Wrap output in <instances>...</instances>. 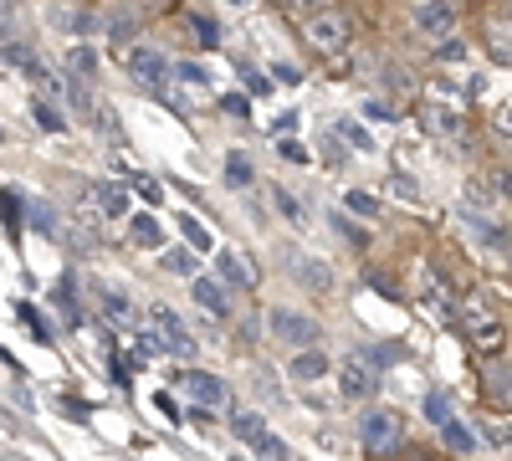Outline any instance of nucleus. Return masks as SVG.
<instances>
[{
	"instance_id": "f257e3e1",
	"label": "nucleus",
	"mask_w": 512,
	"mask_h": 461,
	"mask_svg": "<svg viewBox=\"0 0 512 461\" xmlns=\"http://www.w3.org/2000/svg\"><path fill=\"white\" fill-rule=\"evenodd\" d=\"M303 36H308V47L333 57V52H344L349 41H354V16L344 6H318L303 16Z\"/></svg>"
},
{
	"instance_id": "f03ea898",
	"label": "nucleus",
	"mask_w": 512,
	"mask_h": 461,
	"mask_svg": "<svg viewBox=\"0 0 512 461\" xmlns=\"http://www.w3.org/2000/svg\"><path fill=\"white\" fill-rule=\"evenodd\" d=\"M461 328H466V339H472L482 354H497V349L507 344L502 318H492V313L482 308V298H461Z\"/></svg>"
},
{
	"instance_id": "7ed1b4c3",
	"label": "nucleus",
	"mask_w": 512,
	"mask_h": 461,
	"mask_svg": "<svg viewBox=\"0 0 512 461\" xmlns=\"http://www.w3.org/2000/svg\"><path fill=\"white\" fill-rule=\"evenodd\" d=\"M410 31L420 41H431V47H441V41H451V31H456V6L451 0H420V6L410 11Z\"/></svg>"
},
{
	"instance_id": "20e7f679",
	"label": "nucleus",
	"mask_w": 512,
	"mask_h": 461,
	"mask_svg": "<svg viewBox=\"0 0 512 461\" xmlns=\"http://www.w3.org/2000/svg\"><path fill=\"white\" fill-rule=\"evenodd\" d=\"M149 323H154V328L164 333V349L175 354V359H185V364L195 359V333L185 328V318H180L175 308H164V303H154V308H149Z\"/></svg>"
},
{
	"instance_id": "39448f33",
	"label": "nucleus",
	"mask_w": 512,
	"mask_h": 461,
	"mask_svg": "<svg viewBox=\"0 0 512 461\" xmlns=\"http://www.w3.org/2000/svg\"><path fill=\"white\" fill-rule=\"evenodd\" d=\"M272 333H277V339L282 344H297V349H313L318 339H323V328L308 318V313H297V308H272Z\"/></svg>"
},
{
	"instance_id": "423d86ee",
	"label": "nucleus",
	"mask_w": 512,
	"mask_h": 461,
	"mask_svg": "<svg viewBox=\"0 0 512 461\" xmlns=\"http://www.w3.org/2000/svg\"><path fill=\"white\" fill-rule=\"evenodd\" d=\"M338 390H344L349 400H374L379 395V369L364 354H349L344 364H338Z\"/></svg>"
},
{
	"instance_id": "0eeeda50",
	"label": "nucleus",
	"mask_w": 512,
	"mask_h": 461,
	"mask_svg": "<svg viewBox=\"0 0 512 461\" xmlns=\"http://www.w3.org/2000/svg\"><path fill=\"white\" fill-rule=\"evenodd\" d=\"M420 129L436 134V139H446V144H461V139H466V118H461L451 103H420Z\"/></svg>"
},
{
	"instance_id": "6e6552de",
	"label": "nucleus",
	"mask_w": 512,
	"mask_h": 461,
	"mask_svg": "<svg viewBox=\"0 0 512 461\" xmlns=\"http://www.w3.org/2000/svg\"><path fill=\"white\" fill-rule=\"evenodd\" d=\"M128 77L144 82L149 93H164L169 88V62L154 47H134V52H128Z\"/></svg>"
},
{
	"instance_id": "1a4fd4ad",
	"label": "nucleus",
	"mask_w": 512,
	"mask_h": 461,
	"mask_svg": "<svg viewBox=\"0 0 512 461\" xmlns=\"http://www.w3.org/2000/svg\"><path fill=\"white\" fill-rule=\"evenodd\" d=\"M400 436H405V431H400V415H395V410H374L369 421H364V446H369L374 456H390V451L400 446Z\"/></svg>"
},
{
	"instance_id": "9d476101",
	"label": "nucleus",
	"mask_w": 512,
	"mask_h": 461,
	"mask_svg": "<svg viewBox=\"0 0 512 461\" xmlns=\"http://www.w3.org/2000/svg\"><path fill=\"white\" fill-rule=\"evenodd\" d=\"M175 385H180L195 405H226V400H231L226 380H216V374H205V369H180Z\"/></svg>"
},
{
	"instance_id": "9b49d317",
	"label": "nucleus",
	"mask_w": 512,
	"mask_h": 461,
	"mask_svg": "<svg viewBox=\"0 0 512 461\" xmlns=\"http://www.w3.org/2000/svg\"><path fill=\"white\" fill-rule=\"evenodd\" d=\"M420 308L431 313L436 323H451V318H456V298H451V287H446L441 272H425V282H420Z\"/></svg>"
},
{
	"instance_id": "f8f14e48",
	"label": "nucleus",
	"mask_w": 512,
	"mask_h": 461,
	"mask_svg": "<svg viewBox=\"0 0 512 461\" xmlns=\"http://www.w3.org/2000/svg\"><path fill=\"white\" fill-rule=\"evenodd\" d=\"M190 298L210 313V318H231V287L221 277H195L190 282Z\"/></svg>"
},
{
	"instance_id": "ddd939ff",
	"label": "nucleus",
	"mask_w": 512,
	"mask_h": 461,
	"mask_svg": "<svg viewBox=\"0 0 512 461\" xmlns=\"http://www.w3.org/2000/svg\"><path fill=\"white\" fill-rule=\"evenodd\" d=\"M482 41H487V57L512 67V16H487L482 21Z\"/></svg>"
},
{
	"instance_id": "4468645a",
	"label": "nucleus",
	"mask_w": 512,
	"mask_h": 461,
	"mask_svg": "<svg viewBox=\"0 0 512 461\" xmlns=\"http://www.w3.org/2000/svg\"><path fill=\"white\" fill-rule=\"evenodd\" d=\"M216 277L226 287H256V267H251V257H241V251H221V257H216Z\"/></svg>"
},
{
	"instance_id": "2eb2a0df",
	"label": "nucleus",
	"mask_w": 512,
	"mask_h": 461,
	"mask_svg": "<svg viewBox=\"0 0 512 461\" xmlns=\"http://www.w3.org/2000/svg\"><path fill=\"white\" fill-rule=\"evenodd\" d=\"M0 226H6L11 241H21V231H26V205L11 185H0Z\"/></svg>"
},
{
	"instance_id": "dca6fc26",
	"label": "nucleus",
	"mask_w": 512,
	"mask_h": 461,
	"mask_svg": "<svg viewBox=\"0 0 512 461\" xmlns=\"http://www.w3.org/2000/svg\"><path fill=\"white\" fill-rule=\"evenodd\" d=\"M128 241H134V246H144V251H159L164 246V226L154 221V216H128Z\"/></svg>"
},
{
	"instance_id": "f3484780",
	"label": "nucleus",
	"mask_w": 512,
	"mask_h": 461,
	"mask_svg": "<svg viewBox=\"0 0 512 461\" xmlns=\"http://www.w3.org/2000/svg\"><path fill=\"white\" fill-rule=\"evenodd\" d=\"M292 277L308 282L313 292H328V287H333V272H328V262H318V257H292Z\"/></svg>"
},
{
	"instance_id": "a211bd4d",
	"label": "nucleus",
	"mask_w": 512,
	"mask_h": 461,
	"mask_svg": "<svg viewBox=\"0 0 512 461\" xmlns=\"http://www.w3.org/2000/svg\"><path fill=\"white\" fill-rule=\"evenodd\" d=\"M323 374H328V359H323L318 349H297V359H292V380L313 385V380H323Z\"/></svg>"
},
{
	"instance_id": "6ab92c4d",
	"label": "nucleus",
	"mask_w": 512,
	"mask_h": 461,
	"mask_svg": "<svg viewBox=\"0 0 512 461\" xmlns=\"http://www.w3.org/2000/svg\"><path fill=\"white\" fill-rule=\"evenodd\" d=\"M200 257H195V246H175V251H164V272L169 277H195Z\"/></svg>"
},
{
	"instance_id": "aec40b11",
	"label": "nucleus",
	"mask_w": 512,
	"mask_h": 461,
	"mask_svg": "<svg viewBox=\"0 0 512 461\" xmlns=\"http://www.w3.org/2000/svg\"><path fill=\"white\" fill-rule=\"evenodd\" d=\"M441 441H446L456 456H472V446H477V436L466 431V426L456 421V415H451V421H441Z\"/></svg>"
},
{
	"instance_id": "412c9836",
	"label": "nucleus",
	"mask_w": 512,
	"mask_h": 461,
	"mask_svg": "<svg viewBox=\"0 0 512 461\" xmlns=\"http://www.w3.org/2000/svg\"><path fill=\"white\" fill-rule=\"evenodd\" d=\"M67 72L82 77V82H93V77H98V52H93V47H72V52H67Z\"/></svg>"
},
{
	"instance_id": "4be33fe9",
	"label": "nucleus",
	"mask_w": 512,
	"mask_h": 461,
	"mask_svg": "<svg viewBox=\"0 0 512 461\" xmlns=\"http://www.w3.org/2000/svg\"><path fill=\"white\" fill-rule=\"evenodd\" d=\"M93 195H98V205H103V211H108V216H118V221L128 216V195H123L118 185H108V180H103V185H98Z\"/></svg>"
},
{
	"instance_id": "5701e85b",
	"label": "nucleus",
	"mask_w": 512,
	"mask_h": 461,
	"mask_svg": "<svg viewBox=\"0 0 512 461\" xmlns=\"http://www.w3.org/2000/svg\"><path fill=\"white\" fill-rule=\"evenodd\" d=\"M231 431H236L241 441H251V446H256V441L267 436V426H262V415H251V410H241V415H236V421H231Z\"/></svg>"
},
{
	"instance_id": "b1692460",
	"label": "nucleus",
	"mask_w": 512,
	"mask_h": 461,
	"mask_svg": "<svg viewBox=\"0 0 512 461\" xmlns=\"http://www.w3.org/2000/svg\"><path fill=\"white\" fill-rule=\"evenodd\" d=\"M226 185L231 190H246L251 185V159L246 154H226Z\"/></svg>"
},
{
	"instance_id": "393cba45",
	"label": "nucleus",
	"mask_w": 512,
	"mask_h": 461,
	"mask_svg": "<svg viewBox=\"0 0 512 461\" xmlns=\"http://www.w3.org/2000/svg\"><path fill=\"white\" fill-rule=\"evenodd\" d=\"M52 303L67 313V323H77V292H72V277H62V282L52 287Z\"/></svg>"
},
{
	"instance_id": "a878e982",
	"label": "nucleus",
	"mask_w": 512,
	"mask_h": 461,
	"mask_svg": "<svg viewBox=\"0 0 512 461\" xmlns=\"http://www.w3.org/2000/svg\"><path fill=\"white\" fill-rule=\"evenodd\" d=\"M31 113H36V123H41V129H47V134H62V129H67V123H62V113H57L52 103H41V98L31 103Z\"/></svg>"
},
{
	"instance_id": "bb28decb",
	"label": "nucleus",
	"mask_w": 512,
	"mask_h": 461,
	"mask_svg": "<svg viewBox=\"0 0 512 461\" xmlns=\"http://www.w3.org/2000/svg\"><path fill=\"white\" fill-rule=\"evenodd\" d=\"M333 134H344V139H349V144H354L359 154H369V149H374V139H369V134L359 129V123H349V118H344V123H333Z\"/></svg>"
},
{
	"instance_id": "cd10ccee",
	"label": "nucleus",
	"mask_w": 512,
	"mask_h": 461,
	"mask_svg": "<svg viewBox=\"0 0 512 461\" xmlns=\"http://www.w3.org/2000/svg\"><path fill=\"white\" fill-rule=\"evenodd\" d=\"M344 205H349L354 216H379V200H374V195H364V190H349V195H344Z\"/></svg>"
},
{
	"instance_id": "c85d7f7f",
	"label": "nucleus",
	"mask_w": 512,
	"mask_h": 461,
	"mask_svg": "<svg viewBox=\"0 0 512 461\" xmlns=\"http://www.w3.org/2000/svg\"><path fill=\"white\" fill-rule=\"evenodd\" d=\"M425 421H431V426L451 421V400L446 395H425Z\"/></svg>"
},
{
	"instance_id": "c756f323",
	"label": "nucleus",
	"mask_w": 512,
	"mask_h": 461,
	"mask_svg": "<svg viewBox=\"0 0 512 461\" xmlns=\"http://www.w3.org/2000/svg\"><path fill=\"white\" fill-rule=\"evenodd\" d=\"M180 231H185V246L210 251V236H205V226H200V221H190V216H185V221H180Z\"/></svg>"
},
{
	"instance_id": "7c9ffc66",
	"label": "nucleus",
	"mask_w": 512,
	"mask_h": 461,
	"mask_svg": "<svg viewBox=\"0 0 512 461\" xmlns=\"http://www.w3.org/2000/svg\"><path fill=\"white\" fill-rule=\"evenodd\" d=\"M169 72H175L180 82H195V88H205V82H210V72H205V67H195V62H175Z\"/></svg>"
},
{
	"instance_id": "2f4dec72",
	"label": "nucleus",
	"mask_w": 512,
	"mask_h": 461,
	"mask_svg": "<svg viewBox=\"0 0 512 461\" xmlns=\"http://www.w3.org/2000/svg\"><path fill=\"white\" fill-rule=\"evenodd\" d=\"M256 456H262V461H287V446H282V441L267 431L262 441H256Z\"/></svg>"
},
{
	"instance_id": "473e14b6",
	"label": "nucleus",
	"mask_w": 512,
	"mask_h": 461,
	"mask_svg": "<svg viewBox=\"0 0 512 461\" xmlns=\"http://www.w3.org/2000/svg\"><path fill=\"white\" fill-rule=\"evenodd\" d=\"M108 36H113V41H128V36H134V16H128V11H113Z\"/></svg>"
},
{
	"instance_id": "72a5a7b5",
	"label": "nucleus",
	"mask_w": 512,
	"mask_h": 461,
	"mask_svg": "<svg viewBox=\"0 0 512 461\" xmlns=\"http://www.w3.org/2000/svg\"><path fill=\"white\" fill-rule=\"evenodd\" d=\"M272 6H282L287 16H308V11H318V6H328V0H272Z\"/></svg>"
},
{
	"instance_id": "f704fd0d",
	"label": "nucleus",
	"mask_w": 512,
	"mask_h": 461,
	"mask_svg": "<svg viewBox=\"0 0 512 461\" xmlns=\"http://www.w3.org/2000/svg\"><path fill=\"white\" fill-rule=\"evenodd\" d=\"M236 67H241V77H246V82H251V93H267V98H272V82H267V77H262V72H256V67H251V62H236Z\"/></svg>"
},
{
	"instance_id": "c9c22d12",
	"label": "nucleus",
	"mask_w": 512,
	"mask_h": 461,
	"mask_svg": "<svg viewBox=\"0 0 512 461\" xmlns=\"http://www.w3.org/2000/svg\"><path fill=\"white\" fill-rule=\"evenodd\" d=\"M272 200H277V211H282L287 221H303V205H297V200H292L287 190H272Z\"/></svg>"
},
{
	"instance_id": "e433bc0d",
	"label": "nucleus",
	"mask_w": 512,
	"mask_h": 461,
	"mask_svg": "<svg viewBox=\"0 0 512 461\" xmlns=\"http://www.w3.org/2000/svg\"><path fill=\"white\" fill-rule=\"evenodd\" d=\"M195 36L205 41V47H216V41H221V31H216V21H210V16H195Z\"/></svg>"
},
{
	"instance_id": "4c0bfd02",
	"label": "nucleus",
	"mask_w": 512,
	"mask_h": 461,
	"mask_svg": "<svg viewBox=\"0 0 512 461\" xmlns=\"http://www.w3.org/2000/svg\"><path fill=\"white\" fill-rule=\"evenodd\" d=\"M492 385H497V400H512V369H492Z\"/></svg>"
},
{
	"instance_id": "58836bf2",
	"label": "nucleus",
	"mask_w": 512,
	"mask_h": 461,
	"mask_svg": "<svg viewBox=\"0 0 512 461\" xmlns=\"http://www.w3.org/2000/svg\"><path fill=\"white\" fill-rule=\"evenodd\" d=\"M333 226H338V236H349L354 246H364V231H359V226H349L344 216H333Z\"/></svg>"
},
{
	"instance_id": "ea45409f",
	"label": "nucleus",
	"mask_w": 512,
	"mask_h": 461,
	"mask_svg": "<svg viewBox=\"0 0 512 461\" xmlns=\"http://www.w3.org/2000/svg\"><path fill=\"white\" fill-rule=\"evenodd\" d=\"M108 318H118V323H123V318H128V298H118V292H108Z\"/></svg>"
},
{
	"instance_id": "a19ab883",
	"label": "nucleus",
	"mask_w": 512,
	"mask_h": 461,
	"mask_svg": "<svg viewBox=\"0 0 512 461\" xmlns=\"http://www.w3.org/2000/svg\"><path fill=\"white\" fill-rule=\"evenodd\" d=\"M369 118H395V103H364Z\"/></svg>"
},
{
	"instance_id": "79ce46f5",
	"label": "nucleus",
	"mask_w": 512,
	"mask_h": 461,
	"mask_svg": "<svg viewBox=\"0 0 512 461\" xmlns=\"http://www.w3.org/2000/svg\"><path fill=\"white\" fill-rule=\"evenodd\" d=\"M139 195H144L149 205H159V185H154V180H144V175H139Z\"/></svg>"
},
{
	"instance_id": "37998d69",
	"label": "nucleus",
	"mask_w": 512,
	"mask_h": 461,
	"mask_svg": "<svg viewBox=\"0 0 512 461\" xmlns=\"http://www.w3.org/2000/svg\"><path fill=\"white\" fill-rule=\"evenodd\" d=\"M497 195L512 200V170H497Z\"/></svg>"
},
{
	"instance_id": "c03bdc74",
	"label": "nucleus",
	"mask_w": 512,
	"mask_h": 461,
	"mask_svg": "<svg viewBox=\"0 0 512 461\" xmlns=\"http://www.w3.org/2000/svg\"><path fill=\"white\" fill-rule=\"evenodd\" d=\"M282 154H287L292 164H308V149H303V144H282Z\"/></svg>"
},
{
	"instance_id": "a18cd8bd",
	"label": "nucleus",
	"mask_w": 512,
	"mask_h": 461,
	"mask_svg": "<svg viewBox=\"0 0 512 461\" xmlns=\"http://www.w3.org/2000/svg\"><path fill=\"white\" fill-rule=\"evenodd\" d=\"M226 108H231L236 118H246V98H241V93H226Z\"/></svg>"
},
{
	"instance_id": "49530a36",
	"label": "nucleus",
	"mask_w": 512,
	"mask_h": 461,
	"mask_svg": "<svg viewBox=\"0 0 512 461\" xmlns=\"http://www.w3.org/2000/svg\"><path fill=\"white\" fill-rule=\"evenodd\" d=\"M497 129H502V134H512V108H502V113H497Z\"/></svg>"
},
{
	"instance_id": "de8ad7c7",
	"label": "nucleus",
	"mask_w": 512,
	"mask_h": 461,
	"mask_svg": "<svg viewBox=\"0 0 512 461\" xmlns=\"http://www.w3.org/2000/svg\"><path fill=\"white\" fill-rule=\"evenodd\" d=\"M231 6H251V0H231Z\"/></svg>"
},
{
	"instance_id": "09e8293b",
	"label": "nucleus",
	"mask_w": 512,
	"mask_h": 461,
	"mask_svg": "<svg viewBox=\"0 0 512 461\" xmlns=\"http://www.w3.org/2000/svg\"><path fill=\"white\" fill-rule=\"evenodd\" d=\"M11 461H26V456H11Z\"/></svg>"
},
{
	"instance_id": "8fccbe9b",
	"label": "nucleus",
	"mask_w": 512,
	"mask_h": 461,
	"mask_svg": "<svg viewBox=\"0 0 512 461\" xmlns=\"http://www.w3.org/2000/svg\"><path fill=\"white\" fill-rule=\"evenodd\" d=\"M0 139H6V134H0Z\"/></svg>"
}]
</instances>
